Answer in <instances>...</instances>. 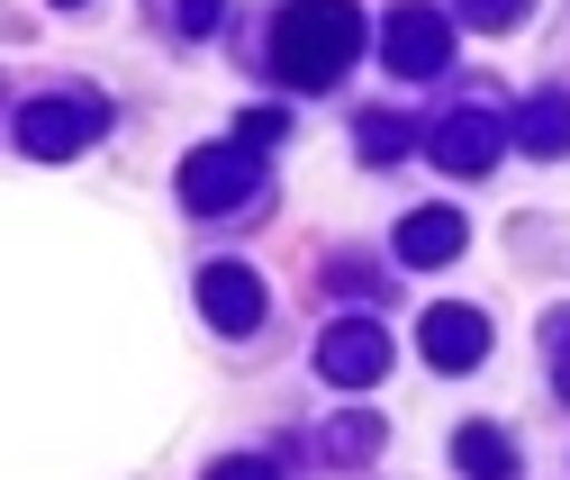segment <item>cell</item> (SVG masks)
Segmentation results:
<instances>
[{"instance_id": "obj_1", "label": "cell", "mask_w": 570, "mask_h": 480, "mask_svg": "<svg viewBox=\"0 0 570 480\" xmlns=\"http://www.w3.org/2000/svg\"><path fill=\"white\" fill-rule=\"evenodd\" d=\"M471 354H480V345H471V326L444 317V326H435V363H471Z\"/></svg>"}]
</instances>
